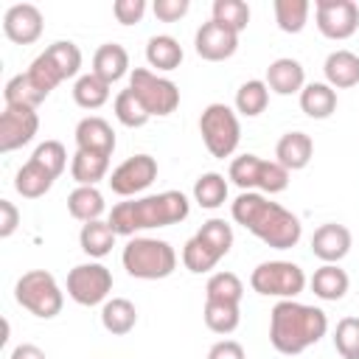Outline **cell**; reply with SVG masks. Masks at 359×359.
I'll return each mask as SVG.
<instances>
[{"label": "cell", "mask_w": 359, "mask_h": 359, "mask_svg": "<svg viewBox=\"0 0 359 359\" xmlns=\"http://www.w3.org/2000/svg\"><path fill=\"white\" fill-rule=\"evenodd\" d=\"M230 213L236 224L250 230L272 250H292L303 236V224L292 210L278 202H269L264 194L255 191H241L230 205Z\"/></svg>", "instance_id": "cell-1"}, {"label": "cell", "mask_w": 359, "mask_h": 359, "mask_svg": "<svg viewBox=\"0 0 359 359\" xmlns=\"http://www.w3.org/2000/svg\"><path fill=\"white\" fill-rule=\"evenodd\" d=\"M328 331V317L317 306H306L297 300L275 303L269 314V342L283 356H297L306 348L317 345Z\"/></svg>", "instance_id": "cell-2"}, {"label": "cell", "mask_w": 359, "mask_h": 359, "mask_svg": "<svg viewBox=\"0 0 359 359\" xmlns=\"http://www.w3.org/2000/svg\"><path fill=\"white\" fill-rule=\"evenodd\" d=\"M188 213H191V205L182 191H163V194L118 202L107 222L118 236H135L140 230L180 224L182 219H188Z\"/></svg>", "instance_id": "cell-3"}, {"label": "cell", "mask_w": 359, "mask_h": 359, "mask_svg": "<svg viewBox=\"0 0 359 359\" xmlns=\"http://www.w3.org/2000/svg\"><path fill=\"white\" fill-rule=\"evenodd\" d=\"M121 261H123V269L132 278H140V280H160V278H168L177 269L174 247L163 238H146V236L129 238V244L123 247Z\"/></svg>", "instance_id": "cell-4"}, {"label": "cell", "mask_w": 359, "mask_h": 359, "mask_svg": "<svg viewBox=\"0 0 359 359\" xmlns=\"http://www.w3.org/2000/svg\"><path fill=\"white\" fill-rule=\"evenodd\" d=\"M14 297L25 311H31L39 320L56 317L62 311V306H65V294H62L56 278L50 272H45V269L25 272L14 286Z\"/></svg>", "instance_id": "cell-5"}, {"label": "cell", "mask_w": 359, "mask_h": 359, "mask_svg": "<svg viewBox=\"0 0 359 359\" xmlns=\"http://www.w3.org/2000/svg\"><path fill=\"white\" fill-rule=\"evenodd\" d=\"M241 191H264V194H280L289 185V171L278 160H261L258 154H241L230 163L227 174Z\"/></svg>", "instance_id": "cell-6"}, {"label": "cell", "mask_w": 359, "mask_h": 359, "mask_svg": "<svg viewBox=\"0 0 359 359\" xmlns=\"http://www.w3.org/2000/svg\"><path fill=\"white\" fill-rule=\"evenodd\" d=\"M199 135L208 146V151L219 160L230 157L241 140V126L236 112L227 104H208L199 115Z\"/></svg>", "instance_id": "cell-7"}, {"label": "cell", "mask_w": 359, "mask_h": 359, "mask_svg": "<svg viewBox=\"0 0 359 359\" xmlns=\"http://www.w3.org/2000/svg\"><path fill=\"white\" fill-rule=\"evenodd\" d=\"M250 286L264 297L294 300L306 289V272L292 261H264L252 269Z\"/></svg>", "instance_id": "cell-8"}, {"label": "cell", "mask_w": 359, "mask_h": 359, "mask_svg": "<svg viewBox=\"0 0 359 359\" xmlns=\"http://www.w3.org/2000/svg\"><path fill=\"white\" fill-rule=\"evenodd\" d=\"M129 90L135 93V98L143 104V109L154 118H163V115H171L177 107H180V87L165 79V76H157L151 73L149 67H135L132 76H129Z\"/></svg>", "instance_id": "cell-9"}, {"label": "cell", "mask_w": 359, "mask_h": 359, "mask_svg": "<svg viewBox=\"0 0 359 359\" xmlns=\"http://www.w3.org/2000/svg\"><path fill=\"white\" fill-rule=\"evenodd\" d=\"M112 292V272L104 264H79L67 272V294L79 306H98Z\"/></svg>", "instance_id": "cell-10"}, {"label": "cell", "mask_w": 359, "mask_h": 359, "mask_svg": "<svg viewBox=\"0 0 359 359\" xmlns=\"http://www.w3.org/2000/svg\"><path fill=\"white\" fill-rule=\"evenodd\" d=\"M317 28L328 39H348L359 28V6L353 0H317Z\"/></svg>", "instance_id": "cell-11"}, {"label": "cell", "mask_w": 359, "mask_h": 359, "mask_svg": "<svg viewBox=\"0 0 359 359\" xmlns=\"http://www.w3.org/2000/svg\"><path fill=\"white\" fill-rule=\"evenodd\" d=\"M157 180V160L151 154H135L109 174V188L118 196H135Z\"/></svg>", "instance_id": "cell-12"}, {"label": "cell", "mask_w": 359, "mask_h": 359, "mask_svg": "<svg viewBox=\"0 0 359 359\" xmlns=\"http://www.w3.org/2000/svg\"><path fill=\"white\" fill-rule=\"evenodd\" d=\"M39 129V115L36 109L28 107H6L0 112V151H14L22 149L25 143L34 140Z\"/></svg>", "instance_id": "cell-13"}, {"label": "cell", "mask_w": 359, "mask_h": 359, "mask_svg": "<svg viewBox=\"0 0 359 359\" xmlns=\"http://www.w3.org/2000/svg\"><path fill=\"white\" fill-rule=\"evenodd\" d=\"M194 48L205 62H224L236 53L238 34L230 31L227 25L216 22V20H208V22L199 25V31L194 36Z\"/></svg>", "instance_id": "cell-14"}, {"label": "cell", "mask_w": 359, "mask_h": 359, "mask_svg": "<svg viewBox=\"0 0 359 359\" xmlns=\"http://www.w3.org/2000/svg\"><path fill=\"white\" fill-rule=\"evenodd\" d=\"M45 20L34 3H17L3 17V31L14 45H31L42 36Z\"/></svg>", "instance_id": "cell-15"}, {"label": "cell", "mask_w": 359, "mask_h": 359, "mask_svg": "<svg viewBox=\"0 0 359 359\" xmlns=\"http://www.w3.org/2000/svg\"><path fill=\"white\" fill-rule=\"evenodd\" d=\"M351 230L345 224L337 222H325L314 230L311 236V252L323 261V264H339L348 252H351Z\"/></svg>", "instance_id": "cell-16"}, {"label": "cell", "mask_w": 359, "mask_h": 359, "mask_svg": "<svg viewBox=\"0 0 359 359\" xmlns=\"http://www.w3.org/2000/svg\"><path fill=\"white\" fill-rule=\"evenodd\" d=\"M76 146L81 151H90V154L112 157V151H115V132H112V126L104 118L87 115L76 126Z\"/></svg>", "instance_id": "cell-17"}, {"label": "cell", "mask_w": 359, "mask_h": 359, "mask_svg": "<svg viewBox=\"0 0 359 359\" xmlns=\"http://www.w3.org/2000/svg\"><path fill=\"white\" fill-rule=\"evenodd\" d=\"M266 87L278 95H292V93H300L306 87V73H303V65L297 59H275L269 67H266Z\"/></svg>", "instance_id": "cell-18"}, {"label": "cell", "mask_w": 359, "mask_h": 359, "mask_svg": "<svg viewBox=\"0 0 359 359\" xmlns=\"http://www.w3.org/2000/svg\"><path fill=\"white\" fill-rule=\"evenodd\" d=\"M311 154H314V143L306 132H286V135H280V140L275 146V157L286 171L306 168Z\"/></svg>", "instance_id": "cell-19"}, {"label": "cell", "mask_w": 359, "mask_h": 359, "mask_svg": "<svg viewBox=\"0 0 359 359\" xmlns=\"http://www.w3.org/2000/svg\"><path fill=\"white\" fill-rule=\"evenodd\" d=\"M323 73H325V84H331L334 90L356 87L359 84V56L353 50H334L325 56Z\"/></svg>", "instance_id": "cell-20"}, {"label": "cell", "mask_w": 359, "mask_h": 359, "mask_svg": "<svg viewBox=\"0 0 359 359\" xmlns=\"http://www.w3.org/2000/svg\"><path fill=\"white\" fill-rule=\"evenodd\" d=\"M126 70H129V53H126L123 45L107 42V45H101V48L93 53V73H95L98 79H104L107 84L123 79Z\"/></svg>", "instance_id": "cell-21"}, {"label": "cell", "mask_w": 359, "mask_h": 359, "mask_svg": "<svg viewBox=\"0 0 359 359\" xmlns=\"http://www.w3.org/2000/svg\"><path fill=\"white\" fill-rule=\"evenodd\" d=\"M309 283H311V292L320 300H331V303L342 300L345 292H348V286H351L348 272L339 269V264H323L320 269H314V275H311Z\"/></svg>", "instance_id": "cell-22"}, {"label": "cell", "mask_w": 359, "mask_h": 359, "mask_svg": "<svg viewBox=\"0 0 359 359\" xmlns=\"http://www.w3.org/2000/svg\"><path fill=\"white\" fill-rule=\"evenodd\" d=\"M300 109L314 118V121H323L328 115H334L337 109V90L325 81H311L300 90Z\"/></svg>", "instance_id": "cell-23"}, {"label": "cell", "mask_w": 359, "mask_h": 359, "mask_svg": "<svg viewBox=\"0 0 359 359\" xmlns=\"http://www.w3.org/2000/svg\"><path fill=\"white\" fill-rule=\"evenodd\" d=\"M53 180H56V177H53L45 165H39V163L31 157V160L17 171L14 188H17V194L25 196V199H39V196H45V194L50 191Z\"/></svg>", "instance_id": "cell-24"}, {"label": "cell", "mask_w": 359, "mask_h": 359, "mask_svg": "<svg viewBox=\"0 0 359 359\" xmlns=\"http://www.w3.org/2000/svg\"><path fill=\"white\" fill-rule=\"evenodd\" d=\"M115 238H118V233L112 230V224H109V222H101V219L81 224V233H79V244H81V250H84L90 258H104V255H109L112 247H115Z\"/></svg>", "instance_id": "cell-25"}, {"label": "cell", "mask_w": 359, "mask_h": 359, "mask_svg": "<svg viewBox=\"0 0 359 359\" xmlns=\"http://www.w3.org/2000/svg\"><path fill=\"white\" fill-rule=\"evenodd\" d=\"M135 323H137V309H135L132 300H126V297H112V300L104 303V309H101V325H104L112 337L129 334V331L135 328Z\"/></svg>", "instance_id": "cell-26"}, {"label": "cell", "mask_w": 359, "mask_h": 359, "mask_svg": "<svg viewBox=\"0 0 359 359\" xmlns=\"http://www.w3.org/2000/svg\"><path fill=\"white\" fill-rule=\"evenodd\" d=\"M67 210H70L73 219H79V222L87 224V222L101 219V213L107 210V205H104V196H101V191L95 185H79L67 196Z\"/></svg>", "instance_id": "cell-27"}, {"label": "cell", "mask_w": 359, "mask_h": 359, "mask_svg": "<svg viewBox=\"0 0 359 359\" xmlns=\"http://www.w3.org/2000/svg\"><path fill=\"white\" fill-rule=\"evenodd\" d=\"M146 62L157 70H177L182 65V45L168 34H157L146 42Z\"/></svg>", "instance_id": "cell-28"}, {"label": "cell", "mask_w": 359, "mask_h": 359, "mask_svg": "<svg viewBox=\"0 0 359 359\" xmlns=\"http://www.w3.org/2000/svg\"><path fill=\"white\" fill-rule=\"evenodd\" d=\"M107 171H109V157L76 149V154L70 160V174H73V180L79 185H95V182H101L107 177Z\"/></svg>", "instance_id": "cell-29"}, {"label": "cell", "mask_w": 359, "mask_h": 359, "mask_svg": "<svg viewBox=\"0 0 359 359\" xmlns=\"http://www.w3.org/2000/svg\"><path fill=\"white\" fill-rule=\"evenodd\" d=\"M109 87L104 79H98L95 73H84L76 79L73 84V101L81 107V109H98L109 101Z\"/></svg>", "instance_id": "cell-30"}, {"label": "cell", "mask_w": 359, "mask_h": 359, "mask_svg": "<svg viewBox=\"0 0 359 359\" xmlns=\"http://www.w3.org/2000/svg\"><path fill=\"white\" fill-rule=\"evenodd\" d=\"M3 98H6V107H28V109H36V107L48 98V93H42V90L31 81L28 73H20V76H14V79L6 84Z\"/></svg>", "instance_id": "cell-31"}, {"label": "cell", "mask_w": 359, "mask_h": 359, "mask_svg": "<svg viewBox=\"0 0 359 359\" xmlns=\"http://www.w3.org/2000/svg\"><path fill=\"white\" fill-rule=\"evenodd\" d=\"M244 297V283L236 272H216L208 278L205 286V300H216V303H230L238 306Z\"/></svg>", "instance_id": "cell-32"}, {"label": "cell", "mask_w": 359, "mask_h": 359, "mask_svg": "<svg viewBox=\"0 0 359 359\" xmlns=\"http://www.w3.org/2000/svg\"><path fill=\"white\" fill-rule=\"evenodd\" d=\"M196 241H202L219 261L230 252V247H233V227L224 222V219H208L199 230H196V236H194Z\"/></svg>", "instance_id": "cell-33"}, {"label": "cell", "mask_w": 359, "mask_h": 359, "mask_svg": "<svg viewBox=\"0 0 359 359\" xmlns=\"http://www.w3.org/2000/svg\"><path fill=\"white\" fill-rule=\"evenodd\" d=\"M42 53H45L48 62L56 67V73L62 76V81H65V79H73V76L79 73V67H81V50H79V45H73L70 39L53 42V45H48Z\"/></svg>", "instance_id": "cell-34"}, {"label": "cell", "mask_w": 359, "mask_h": 359, "mask_svg": "<svg viewBox=\"0 0 359 359\" xmlns=\"http://www.w3.org/2000/svg\"><path fill=\"white\" fill-rule=\"evenodd\" d=\"M266 104H269V87L261 79H250L236 90V109L247 118L261 115L266 109Z\"/></svg>", "instance_id": "cell-35"}, {"label": "cell", "mask_w": 359, "mask_h": 359, "mask_svg": "<svg viewBox=\"0 0 359 359\" xmlns=\"http://www.w3.org/2000/svg\"><path fill=\"white\" fill-rule=\"evenodd\" d=\"M309 0H275V22L283 34H300L309 22Z\"/></svg>", "instance_id": "cell-36"}, {"label": "cell", "mask_w": 359, "mask_h": 359, "mask_svg": "<svg viewBox=\"0 0 359 359\" xmlns=\"http://www.w3.org/2000/svg\"><path fill=\"white\" fill-rule=\"evenodd\" d=\"M194 199L199 202V208H208V210L224 205L227 202V180L222 174H216V171L202 174L194 182Z\"/></svg>", "instance_id": "cell-37"}, {"label": "cell", "mask_w": 359, "mask_h": 359, "mask_svg": "<svg viewBox=\"0 0 359 359\" xmlns=\"http://www.w3.org/2000/svg\"><path fill=\"white\" fill-rule=\"evenodd\" d=\"M205 325L213 331V334H233L238 328V306H230V303H216V300H205Z\"/></svg>", "instance_id": "cell-38"}, {"label": "cell", "mask_w": 359, "mask_h": 359, "mask_svg": "<svg viewBox=\"0 0 359 359\" xmlns=\"http://www.w3.org/2000/svg\"><path fill=\"white\" fill-rule=\"evenodd\" d=\"M216 22L227 25L230 31L241 34L250 22V6L244 0H213V17Z\"/></svg>", "instance_id": "cell-39"}, {"label": "cell", "mask_w": 359, "mask_h": 359, "mask_svg": "<svg viewBox=\"0 0 359 359\" xmlns=\"http://www.w3.org/2000/svg\"><path fill=\"white\" fill-rule=\"evenodd\" d=\"M115 118L123 123V126H129V129H137V126H143L151 115L143 109V104L135 98V93L126 87V90H121L118 95H115Z\"/></svg>", "instance_id": "cell-40"}, {"label": "cell", "mask_w": 359, "mask_h": 359, "mask_svg": "<svg viewBox=\"0 0 359 359\" xmlns=\"http://www.w3.org/2000/svg\"><path fill=\"white\" fill-rule=\"evenodd\" d=\"M334 348L342 359H359V317H342L337 323Z\"/></svg>", "instance_id": "cell-41"}, {"label": "cell", "mask_w": 359, "mask_h": 359, "mask_svg": "<svg viewBox=\"0 0 359 359\" xmlns=\"http://www.w3.org/2000/svg\"><path fill=\"white\" fill-rule=\"evenodd\" d=\"M182 264H185V269H188V272L202 275V272H210V269L219 264V258H216V255H213L202 241L188 238V241H185V247H182Z\"/></svg>", "instance_id": "cell-42"}, {"label": "cell", "mask_w": 359, "mask_h": 359, "mask_svg": "<svg viewBox=\"0 0 359 359\" xmlns=\"http://www.w3.org/2000/svg\"><path fill=\"white\" fill-rule=\"evenodd\" d=\"M31 157H34L39 165H45L53 177H59V174L65 171V165H67V151H65V146H62L59 140H45V143H39Z\"/></svg>", "instance_id": "cell-43"}, {"label": "cell", "mask_w": 359, "mask_h": 359, "mask_svg": "<svg viewBox=\"0 0 359 359\" xmlns=\"http://www.w3.org/2000/svg\"><path fill=\"white\" fill-rule=\"evenodd\" d=\"M28 76H31V81L42 90V93H48L50 95V90H56L59 84H62V76L56 73V67L48 62V56L45 53H39L34 62H31V67L25 70Z\"/></svg>", "instance_id": "cell-44"}, {"label": "cell", "mask_w": 359, "mask_h": 359, "mask_svg": "<svg viewBox=\"0 0 359 359\" xmlns=\"http://www.w3.org/2000/svg\"><path fill=\"white\" fill-rule=\"evenodd\" d=\"M112 14H115V20L121 25H135L146 14V0H115L112 3Z\"/></svg>", "instance_id": "cell-45"}, {"label": "cell", "mask_w": 359, "mask_h": 359, "mask_svg": "<svg viewBox=\"0 0 359 359\" xmlns=\"http://www.w3.org/2000/svg\"><path fill=\"white\" fill-rule=\"evenodd\" d=\"M151 11L163 22H177L188 14V0H154Z\"/></svg>", "instance_id": "cell-46"}, {"label": "cell", "mask_w": 359, "mask_h": 359, "mask_svg": "<svg viewBox=\"0 0 359 359\" xmlns=\"http://www.w3.org/2000/svg\"><path fill=\"white\" fill-rule=\"evenodd\" d=\"M20 224V210L14 208V202L0 199V238H8Z\"/></svg>", "instance_id": "cell-47"}, {"label": "cell", "mask_w": 359, "mask_h": 359, "mask_svg": "<svg viewBox=\"0 0 359 359\" xmlns=\"http://www.w3.org/2000/svg\"><path fill=\"white\" fill-rule=\"evenodd\" d=\"M208 359H247L241 342L236 339H219L210 351H208Z\"/></svg>", "instance_id": "cell-48"}, {"label": "cell", "mask_w": 359, "mask_h": 359, "mask_svg": "<svg viewBox=\"0 0 359 359\" xmlns=\"http://www.w3.org/2000/svg\"><path fill=\"white\" fill-rule=\"evenodd\" d=\"M8 359H48V356H45L42 348H36V345H31V342H22V345H17V348L11 351Z\"/></svg>", "instance_id": "cell-49"}]
</instances>
